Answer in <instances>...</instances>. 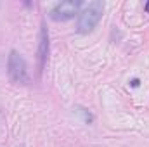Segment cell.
<instances>
[{
  "instance_id": "cell-1",
  "label": "cell",
  "mask_w": 149,
  "mask_h": 147,
  "mask_svg": "<svg viewBox=\"0 0 149 147\" xmlns=\"http://www.w3.org/2000/svg\"><path fill=\"white\" fill-rule=\"evenodd\" d=\"M102 12H104V3L101 0H94V2H88L80 12H78V21H76V31L85 35V33H90L101 21L102 17Z\"/></svg>"
},
{
  "instance_id": "cell-2",
  "label": "cell",
  "mask_w": 149,
  "mask_h": 147,
  "mask_svg": "<svg viewBox=\"0 0 149 147\" xmlns=\"http://www.w3.org/2000/svg\"><path fill=\"white\" fill-rule=\"evenodd\" d=\"M7 74H9L10 83H14V85H28L30 83L28 64H26L24 57L14 49L7 55Z\"/></svg>"
},
{
  "instance_id": "cell-3",
  "label": "cell",
  "mask_w": 149,
  "mask_h": 147,
  "mask_svg": "<svg viewBox=\"0 0 149 147\" xmlns=\"http://www.w3.org/2000/svg\"><path fill=\"white\" fill-rule=\"evenodd\" d=\"M80 7H81V2L80 0H66V2H61V3H57L50 10L49 17L52 21H57V23L70 21V19H73L74 16L78 14Z\"/></svg>"
},
{
  "instance_id": "cell-4",
  "label": "cell",
  "mask_w": 149,
  "mask_h": 147,
  "mask_svg": "<svg viewBox=\"0 0 149 147\" xmlns=\"http://www.w3.org/2000/svg\"><path fill=\"white\" fill-rule=\"evenodd\" d=\"M49 50H50V42H49V30L45 23L40 26V37H38V50H37V61H38V74H42L47 59H49Z\"/></svg>"
},
{
  "instance_id": "cell-5",
  "label": "cell",
  "mask_w": 149,
  "mask_h": 147,
  "mask_svg": "<svg viewBox=\"0 0 149 147\" xmlns=\"http://www.w3.org/2000/svg\"><path fill=\"white\" fill-rule=\"evenodd\" d=\"M130 85H132V87H134V88H137V87H139V85H141V81H139V78H134V80H132V81H130Z\"/></svg>"
},
{
  "instance_id": "cell-6",
  "label": "cell",
  "mask_w": 149,
  "mask_h": 147,
  "mask_svg": "<svg viewBox=\"0 0 149 147\" xmlns=\"http://www.w3.org/2000/svg\"><path fill=\"white\" fill-rule=\"evenodd\" d=\"M144 10H146V12H149V2L146 3V5H144Z\"/></svg>"
}]
</instances>
